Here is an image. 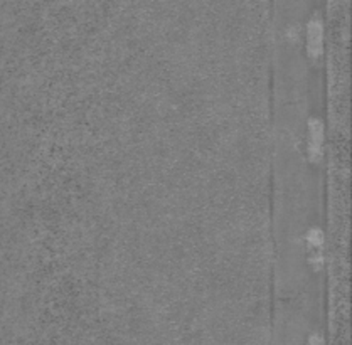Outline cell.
I'll return each mask as SVG.
<instances>
[{"label": "cell", "mask_w": 352, "mask_h": 345, "mask_svg": "<svg viewBox=\"0 0 352 345\" xmlns=\"http://www.w3.org/2000/svg\"><path fill=\"white\" fill-rule=\"evenodd\" d=\"M310 265H312L316 269H320L322 265H324V256H322L320 253L312 254V256H310Z\"/></svg>", "instance_id": "277c9868"}, {"label": "cell", "mask_w": 352, "mask_h": 345, "mask_svg": "<svg viewBox=\"0 0 352 345\" xmlns=\"http://www.w3.org/2000/svg\"><path fill=\"white\" fill-rule=\"evenodd\" d=\"M288 34H290V37H292V39H295V37H298V27H294V29H290V31H288Z\"/></svg>", "instance_id": "5b68a950"}, {"label": "cell", "mask_w": 352, "mask_h": 345, "mask_svg": "<svg viewBox=\"0 0 352 345\" xmlns=\"http://www.w3.org/2000/svg\"><path fill=\"white\" fill-rule=\"evenodd\" d=\"M322 142H324V123L319 118L309 122V157L317 162L322 157Z\"/></svg>", "instance_id": "6da1fadb"}, {"label": "cell", "mask_w": 352, "mask_h": 345, "mask_svg": "<svg viewBox=\"0 0 352 345\" xmlns=\"http://www.w3.org/2000/svg\"><path fill=\"white\" fill-rule=\"evenodd\" d=\"M307 243H309L310 247L319 249L324 245V232L319 227H312V230L307 232Z\"/></svg>", "instance_id": "3957f363"}, {"label": "cell", "mask_w": 352, "mask_h": 345, "mask_svg": "<svg viewBox=\"0 0 352 345\" xmlns=\"http://www.w3.org/2000/svg\"><path fill=\"white\" fill-rule=\"evenodd\" d=\"M322 24L319 19H312L307 27V51L310 58H319L322 52Z\"/></svg>", "instance_id": "7a4b0ae2"}]
</instances>
